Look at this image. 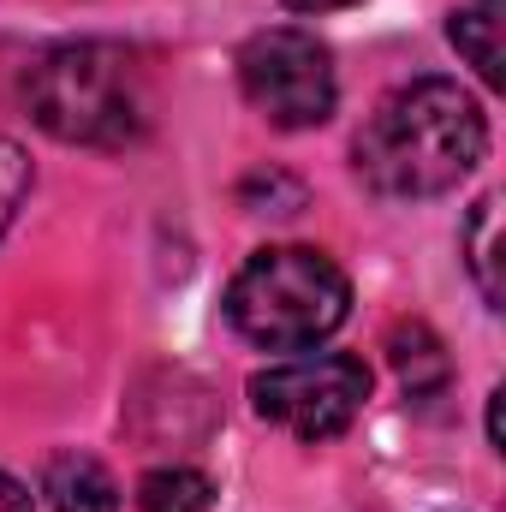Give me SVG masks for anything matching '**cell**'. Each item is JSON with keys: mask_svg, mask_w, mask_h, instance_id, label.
I'll use <instances>...</instances> for the list:
<instances>
[{"mask_svg": "<svg viewBox=\"0 0 506 512\" xmlns=\"http://www.w3.org/2000/svg\"><path fill=\"white\" fill-rule=\"evenodd\" d=\"M489 149L483 108L453 84V78H411L399 84L370 126L358 131V179L376 197H441L453 191Z\"/></svg>", "mask_w": 506, "mask_h": 512, "instance_id": "1", "label": "cell"}, {"mask_svg": "<svg viewBox=\"0 0 506 512\" xmlns=\"http://www.w3.org/2000/svg\"><path fill=\"white\" fill-rule=\"evenodd\" d=\"M465 268L483 292L489 310L506 304V280H501V197H477L471 221H465Z\"/></svg>", "mask_w": 506, "mask_h": 512, "instance_id": "8", "label": "cell"}, {"mask_svg": "<svg viewBox=\"0 0 506 512\" xmlns=\"http://www.w3.org/2000/svg\"><path fill=\"white\" fill-rule=\"evenodd\" d=\"M42 495H48L54 512H120L114 477H108L90 453H60V459H48Z\"/></svg>", "mask_w": 506, "mask_h": 512, "instance_id": "6", "label": "cell"}, {"mask_svg": "<svg viewBox=\"0 0 506 512\" xmlns=\"http://www.w3.org/2000/svg\"><path fill=\"white\" fill-rule=\"evenodd\" d=\"M30 120L60 143L120 149L143 131V90L137 66L114 42H60L24 78Z\"/></svg>", "mask_w": 506, "mask_h": 512, "instance_id": "3", "label": "cell"}, {"mask_svg": "<svg viewBox=\"0 0 506 512\" xmlns=\"http://www.w3.org/2000/svg\"><path fill=\"white\" fill-rule=\"evenodd\" d=\"M239 84H245L256 114L280 131L322 126L334 114V96H340L328 48L310 30H298V24L256 30L239 48Z\"/></svg>", "mask_w": 506, "mask_h": 512, "instance_id": "4", "label": "cell"}, {"mask_svg": "<svg viewBox=\"0 0 506 512\" xmlns=\"http://www.w3.org/2000/svg\"><path fill=\"white\" fill-rule=\"evenodd\" d=\"M370 399V370L364 358L328 352V358H298L274 364L251 382V405L286 435L298 441H334L352 429V417Z\"/></svg>", "mask_w": 506, "mask_h": 512, "instance_id": "5", "label": "cell"}, {"mask_svg": "<svg viewBox=\"0 0 506 512\" xmlns=\"http://www.w3.org/2000/svg\"><path fill=\"white\" fill-rule=\"evenodd\" d=\"M387 352H393L399 382L411 387L417 399H423V393H441V382H447V352H441V340H435L423 322H399L393 340H387Z\"/></svg>", "mask_w": 506, "mask_h": 512, "instance_id": "9", "label": "cell"}, {"mask_svg": "<svg viewBox=\"0 0 506 512\" xmlns=\"http://www.w3.org/2000/svg\"><path fill=\"white\" fill-rule=\"evenodd\" d=\"M352 316V280L310 245H268L227 286V322L262 352H304Z\"/></svg>", "mask_w": 506, "mask_h": 512, "instance_id": "2", "label": "cell"}, {"mask_svg": "<svg viewBox=\"0 0 506 512\" xmlns=\"http://www.w3.org/2000/svg\"><path fill=\"white\" fill-rule=\"evenodd\" d=\"M292 12H334V6H352V0H286Z\"/></svg>", "mask_w": 506, "mask_h": 512, "instance_id": "13", "label": "cell"}, {"mask_svg": "<svg viewBox=\"0 0 506 512\" xmlns=\"http://www.w3.org/2000/svg\"><path fill=\"white\" fill-rule=\"evenodd\" d=\"M24 197H30V155L12 137H0V233L12 227V215H18Z\"/></svg>", "mask_w": 506, "mask_h": 512, "instance_id": "11", "label": "cell"}, {"mask_svg": "<svg viewBox=\"0 0 506 512\" xmlns=\"http://www.w3.org/2000/svg\"><path fill=\"white\" fill-rule=\"evenodd\" d=\"M0 512H36L30 489H24L18 477H6V471H0Z\"/></svg>", "mask_w": 506, "mask_h": 512, "instance_id": "12", "label": "cell"}, {"mask_svg": "<svg viewBox=\"0 0 506 512\" xmlns=\"http://www.w3.org/2000/svg\"><path fill=\"white\" fill-rule=\"evenodd\" d=\"M501 24H506V0H471V6H459V12H453V24H447L453 48L477 66V78H483L489 90H501V84H506Z\"/></svg>", "mask_w": 506, "mask_h": 512, "instance_id": "7", "label": "cell"}, {"mask_svg": "<svg viewBox=\"0 0 506 512\" xmlns=\"http://www.w3.org/2000/svg\"><path fill=\"white\" fill-rule=\"evenodd\" d=\"M137 507L143 512H209L215 507V483L191 465H155L137 483Z\"/></svg>", "mask_w": 506, "mask_h": 512, "instance_id": "10", "label": "cell"}]
</instances>
